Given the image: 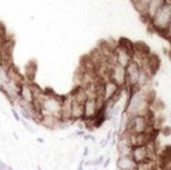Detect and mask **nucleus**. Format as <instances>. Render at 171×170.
Returning a JSON list of instances; mask_svg holds the SVG:
<instances>
[{
	"label": "nucleus",
	"instance_id": "1",
	"mask_svg": "<svg viewBox=\"0 0 171 170\" xmlns=\"http://www.w3.org/2000/svg\"><path fill=\"white\" fill-rule=\"evenodd\" d=\"M171 22V8L163 4L161 8L154 14V16L150 19V23L152 27L157 33L165 34Z\"/></svg>",
	"mask_w": 171,
	"mask_h": 170
},
{
	"label": "nucleus",
	"instance_id": "2",
	"mask_svg": "<svg viewBox=\"0 0 171 170\" xmlns=\"http://www.w3.org/2000/svg\"><path fill=\"white\" fill-rule=\"evenodd\" d=\"M106 79L111 80L121 88H125L126 87V69L117 63L110 64L109 67H107Z\"/></svg>",
	"mask_w": 171,
	"mask_h": 170
},
{
	"label": "nucleus",
	"instance_id": "3",
	"mask_svg": "<svg viewBox=\"0 0 171 170\" xmlns=\"http://www.w3.org/2000/svg\"><path fill=\"white\" fill-rule=\"evenodd\" d=\"M141 68V65L135 60H132L125 67V69H126V87H137Z\"/></svg>",
	"mask_w": 171,
	"mask_h": 170
},
{
	"label": "nucleus",
	"instance_id": "4",
	"mask_svg": "<svg viewBox=\"0 0 171 170\" xmlns=\"http://www.w3.org/2000/svg\"><path fill=\"white\" fill-rule=\"evenodd\" d=\"M18 99L22 102L34 104L35 99H36V92H35V85L32 83L23 81L19 87Z\"/></svg>",
	"mask_w": 171,
	"mask_h": 170
},
{
	"label": "nucleus",
	"instance_id": "5",
	"mask_svg": "<svg viewBox=\"0 0 171 170\" xmlns=\"http://www.w3.org/2000/svg\"><path fill=\"white\" fill-rule=\"evenodd\" d=\"M123 89L120 86H118L115 82H112L109 79H106L104 83V91H103V100L104 102L112 100Z\"/></svg>",
	"mask_w": 171,
	"mask_h": 170
},
{
	"label": "nucleus",
	"instance_id": "6",
	"mask_svg": "<svg viewBox=\"0 0 171 170\" xmlns=\"http://www.w3.org/2000/svg\"><path fill=\"white\" fill-rule=\"evenodd\" d=\"M133 144L131 142V138L129 133H124L120 136L119 140L117 142V150L120 156H125V154H130L131 148Z\"/></svg>",
	"mask_w": 171,
	"mask_h": 170
},
{
	"label": "nucleus",
	"instance_id": "7",
	"mask_svg": "<svg viewBox=\"0 0 171 170\" xmlns=\"http://www.w3.org/2000/svg\"><path fill=\"white\" fill-rule=\"evenodd\" d=\"M116 165H117L118 170H139V165L133 161L130 154L120 156Z\"/></svg>",
	"mask_w": 171,
	"mask_h": 170
},
{
	"label": "nucleus",
	"instance_id": "8",
	"mask_svg": "<svg viewBox=\"0 0 171 170\" xmlns=\"http://www.w3.org/2000/svg\"><path fill=\"white\" fill-rule=\"evenodd\" d=\"M59 123H60V118L52 116V114H41L40 120H39V124L50 130L57 129L59 126Z\"/></svg>",
	"mask_w": 171,
	"mask_h": 170
},
{
	"label": "nucleus",
	"instance_id": "9",
	"mask_svg": "<svg viewBox=\"0 0 171 170\" xmlns=\"http://www.w3.org/2000/svg\"><path fill=\"white\" fill-rule=\"evenodd\" d=\"M83 118H84V104L73 101L71 107V120L73 122L74 121H82Z\"/></svg>",
	"mask_w": 171,
	"mask_h": 170
},
{
	"label": "nucleus",
	"instance_id": "10",
	"mask_svg": "<svg viewBox=\"0 0 171 170\" xmlns=\"http://www.w3.org/2000/svg\"><path fill=\"white\" fill-rule=\"evenodd\" d=\"M37 72V65L34 62H30L25 67V75L30 80H33Z\"/></svg>",
	"mask_w": 171,
	"mask_h": 170
},
{
	"label": "nucleus",
	"instance_id": "11",
	"mask_svg": "<svg viewBox=\"0 0 171 170\" xmlns=\"http://www.w3.org/2000/svg\"><path fill=\"white\" fill-rule=\"evenodd\" d=\"M21 123H22V125L24 126V128L26 130H27L28 132H30V133H35L36 132V130H35V128L32 126V125L28 123V121H26L24 120V119H21V121H20Z\"/></svg>",
	"mask_w": 171,
	"mask_h": 170
},
{
	"label": "nucleus",
	"instance_id": "12",
	"mask_svg": "<svg viewBox=\"0 0 171 170\" xmlns=\"http://www.w3.org/2000/svg\"><path fill=\"white\" fill-rule=\"evenodd\" d=\"M105 161V156H98L97 159H95V160H93V166H101V165H103V163H104Z\"/></svg>",
	"mask_w": 171,
	"mask_h": 170
},
{
	"label": "nucleus",
	"instance_id": "13",
	"mask_svg": "<svg viewBox=\"0 0 171 170\" xmlns=\"http://www.w3.org/2000/svg\"><path fill=\"white\" fill-rule=\"evenodd\" d=\"M20 114H21V116L23 117V119H24V120L28 121V122H30V121H33L32 116H30V114H27L26 111H24V110H21L20 109Z\"/></svg>",
	"mask_w": 171,
	"mask_h": 170
},
{
	"label": "nucleus",
	"instance_id": "14",
	"mask_svg": "<svg viewBox=\"0 0 171 170\" xmlns=\"http://www.w3.org/2000/svg\"><path fill=\"white\" fill-rule=\"evenodd\" d=\"M11 112H12V114H13V117H14L15 120H16L17 122H20V121H21V118H20V116H19L18 111H17V110L15 109V108H12V109H11Z\"/></svg>",
	"mask_w": 171,
	"mask_h": 170
},
{
	"label": "nucleus",
	"instance_id": "15",
	"mask_svg": "<svg viewBox=\"0 0 171 170\" xmlns=\"http://www.w3.org/2000/svg\"><path fill=\"white\" fill-rule=\"evenodd\" d=\"M161 131H162V133H163L165 136H170V134H171V127L170 126L163 127V128H162Z\"/></svg>",
	"mask_w": 171,
	"mask_h": 170
},
{
	"label": "nucleus",
	"instance_id": "16",
	"mask_svg": "<svg viewBox=\"0 0 171 170\" xmlns=\"http://www.w3.org/2000/svg\"><path fill=\"white\" fill-rule=\"evenodd\" d=\"M77 170H84V159L80 161V163L78 164V167H77Z\"/></svg>",
	"mask_w": 171,
	"mask_h": 170
},
{
	"label": "nucleus",
	"instance_id": "17",
	"mask_svg": "<svg viewBox=\"0 0 171 170\" xmlns=\"http://www.w3.org/2000/svg\"><path fill=\"white\" fill-rule=\"evenodd\" d=\"M83 139H84V140H91V141H93V142H95L96 141V138L95 136H90V134H85L84 136H83Z\"/></svg>",
	"mask_w": 171,
	"mask_h": 170
},
{
	"label": "nucleus",
	"instance_id": "18",
	"mask_svg": "<svg viewBox=\"0 0 171 170\" xmlns=\"http://www.w3.org/2000/svg\"><path fill=\"white\" fill-rule=\"evenodd\" d=\"M165 35H166V36H167V38H169V39H171V22H170L169 26H168L167 30H166Z\"/></svg>",
	"mask_w": 171,
	"mask_h": 170
},
{
	"label": "nucleus",
	"instance_id": "19",
	"mask_svg": "<svg viewBox=\"0 0 171 170\" xmlns=\"http://www.w3.org/2000/svg\"><path fill=\"white\" fill-rule=\"evenodd\" d=\"M82 156H83V158H86V156H89V148H88V147H85L84 150H83Z\"/></svg>",
	"mask_w": 171,
	"mask_h": 170
},
{
	"label": "nucleus",
	"instance_id": "20",
	"mask_svg": "<svg viewBox=\"0 0 171 170\" xmlns=\"http://www.w3.org/2000/svg\"><path fill=\"white\" fill-rule=\"evenodd\" d=\"M108 141H106V139L105 140H103V141H101V143H100V147L101 148H104V147H106L107 146V144H108Z\"/></svg>",
	"mask_w": 171,
	"mask_h": 170
},
{
	"label": "nucleus",
	"instance_id": "21",
	"mask_svg": "<svg viewBox=\"0 0 171 170\" xmlns=\"http://www.w3.org/2000/svg\"><path fill=\"white\" fill-rule=\"evenodd\" d=\"M109 164H110V158H107L106 160L104 161V163H103V167H104V168H106Z\"/></svg>",
	"mask_w": 171,
	"mask_h": 170
},
{
	"label": "nucleus",
	"instance_id": "22",
	"mask_svg": "<svg viewBox=\"0 0 171 170\" xmlns=\"http://www.w3.org/2000/svg\"><path fill=\"white\" fill-rule=\"evenodd\" d=\"M111 138H112V131L111 130H109L108 132H107V136H106V141H110L111 140Z\"/></svg>",
	"mask_w": 171,
	"mask_h": 170
},
{
	"label": "nucleus",
	"instance_id": "23",
	"mask_svg": "<svg viewBox=\"0 0 171 170\" xmlns=\"http://www.w3.org/2000/svg\"><path fill=\"white\" fill-rule=\"evenodd\" d=\"M74 134H77L78 136H85V131L84 130H78Z\"/></svg>",
	"mask_w": 171,
	"mask_h": 170
},
{
	"label": "nucleus",
	"instance_id": "24",
	"mask_svg": "<svg viewBox=\"0 0 171 170\" xmlns=\"http://www.w3.org/2000/svg\"><path fill=\"white\" fill-rule=\"evenodd\" d=\"M0 170H6V164L0 160Z\"/></svg>",
	"mask_w": 171,
	"mask_h": 170
},
{
	"label": "nucleus",
	"instance_id": "25",
	"mask_svg": "<svg viewBox=\"0 0 171 170\" xmlns=\"http://www.w3.org/2000/svg\"><path fill=\"white\" fill-rule=\"evenodd\" d=\"M37 142L40 143V144H43V143H44V139H42V138H37Z\"/></svg>",
	"mask_w": 171,
	"mask_h": 170
},
{
	"label": "nucleus",
	"instance_id": "26",
	"mask_svg": "<svg viewBox=\"0 0 171 170\" xmlns=\"http://www.w3.org/2000/svg\"><path fill=\"white\" fill-rule=\"evenodd\" d=\"M6 170H15V169L12 166H10V165H6Z\"/></svg>",
	"mask_w": 171,
	"mask_h": 170
},
{
	"label": "nucleus",
	"instance_id": "27",
	"mask_svg": "<svg viewBox=\"0 0 171 170\" xmlns=\"http://www.w3.org/2000/svg\"><path fill=\"white\" fill-rule=\"evenodd\" d=\"M13 136H14V138L16 139L17 141H19V138H18V136H17V133H16V132H14V133H13Z\"/></svg>",
	"mask_w": 171,
	"mask_h": 170
},
{
	"label": "nucleus",
	"instance_id": "28",
	"mask_svg": "<svg viewBox=\"0 0 171 170\" xmlns=\"http://www.w3.org/2000/svg\"><path fill=\"white\" fill-rule=\"evenodd\" d=\"M37 170H42V168H41V166H39V165H38V166H37Z\"/></svg>",
	"mask_w": 171,
	"mask_h": 170
},
{
	"label": "nucleus",
	"instance_id": "29",
	"mask_svg": "<svg viewBox=\"0 0 171 170\" xmlns=\"http://www.w3.org/2000/svg\"><path fill=\"white\" fill-rule=\"evenodd\" d=\"M93 170H97V169H93Z\"/></svg>",
	"mask_w": 171,
	"mask_h": 170
}]
</instances>
